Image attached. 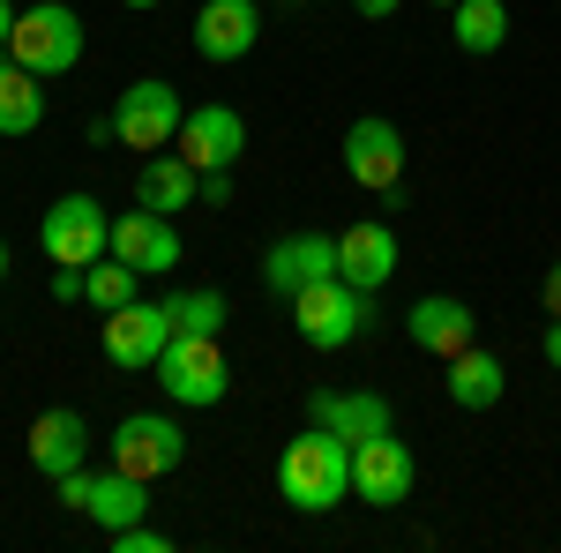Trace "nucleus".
I'll list each match as a JSON object with an SVG mask.
<instances>
[{
  "label": "nucleus",
  "mask_w": 561,
  "mask_h": 553,
  "mask_svg": "<svg viewBox=\"0 0 561 553\" xmlns=\"http://www.w3.org/2000/svg\"><path fill=\"white\" fill-rule=\"evenodd\" d=\"M352 8H359L367 23H389V15H397V0H352Z\"/></svg>",
  "instance_id": "nucleus-31"
},
{
  "label": "nucleus",
  "mask_w": 561,
  "mask_h": 553,
  "mask_svg": "<svg viewBox=\"0 0 561 553\" xmlns=\"http://www.w3.org/2000/svg\"><path fill=\"white\" fill-rule=\"evenodd\" d=\"M277 494H285L293 509H307V516L337 509V502L352 494V441H337L330 426L307 419V434L285 441V457H277Z\"/></svg>",
  "instance_id": "nucleus-1"
},
{
  "label": "nucleus",
  "mask_w": 561,
  "mask_h": 553,
  "mask_svg": "<svg viewBox=\"0 0 561 553\" xmlns=\"http://www.w3.org/2000/svg\"><path fill=\"white\" fill-rule=\"evenodd\" d=\"M45 128V76L23 60H0V135H38Z\"/></svg>",
  "instance_id": "nucleus-22"
},
{
  "label": "nucleus",
  "mask_w": 561,
  "mask_h": 553,
  "mask_svg": "<svg viewBox=\"0 0 561 553\" xmlns=\"http://www.w3.org/2000/svg\"><path fill=\"white\" fill-rule=\"evenodd\" d=\"M135 285H142V269H128L121 255H98L83 269V299L98 307V314H113V307H128L135 299Z\"/></svg>",
  "instance_id": "nucleus-24"
},
{
  "label": "nucleus",
  "mask_w": 561,
  "mask_h": 553,
  "mask_svg": "<svg viewBox=\"0 0 561 553\" xmlns=\"http://www.w3.org/2000/svg\"><path fill=\"white\" fill-rule=\"evenodd\" d=\"M158 389L173 396V404H187V412H210V404H225V389H232V367H225V352H217V337H195V330H173V344L158 352Z\"/></svg>",
  "instance_id": "nucleus-3"
},
{
  "label": "nucleus",
  "mask_w": 561,
  "mask_h": 553,
  "mask_svg": "<svg viewBox=\"0 0 561 553\" xmlns=\"http://www.w3.org/2000/svg\"><path fill=\"white\" fill-rule=\"evenodd\" d=\"M434 8H457V0H434Z\"/></svg>",
  "instance_id": "nucleus-35"
},
{
  "label": "nucleus",
  "mask_w": 561,
  "mask_h": 553,
  "mask_svg": "<svg viewBox=\"0 0 561 553\" xmlns=\"http://www.w3.org/2000/svg\"><path fill=\"white\" fill-rule=\"evenodd\" d=\"M345 172L367 187V195H397V180H404V135L389 128V120H352L345 128Z\"/></svg>",
  "instance_id": "nucleus-13"
},
{
  "label": "nucleus",
  "mask_w": 561,
  "mask_h": 553,
  "mask_svg": "<svg viewBox=\"0 0 561 553\" xmlns=\"http://www.w3.org/2000/svg\"><path fill=\"white\" fill-rule=\"evenodd\" d=\"M165 307H173V322H180V330H195V337H217V330H225V292H217V285L173 292Z\"/></svg>",
  "instance_id": "nucleus-25"
},
{
  "label": "nucleus",
  "mask_w": 561,
  "mask_h": 553,
  "mask_svg": "<svg viewBox=\"0 0 561 553\" xmlns=\"http://www.w3.org/2000/svg\"><path fill=\"white\" fill-rule=\"evenodd\" d=\"M53 299H83V269H76V262L53 269Z\"/></svg>",
  "instance_id": "nucleus-28"
},
{
  "label": "nucleus",
  "mask_w": 561,
  "mask_h": 553,
  "mask_svg": "<svg viewBox=\"0 0 561 553\" xmlns=\"http://www.w3.org/2000/svg\"><path fill=\"white\" fill-rule=\"evenodd\" d=\"M173 150L195 172H232V165H240V150H248V120H240L232 105H195V113L180 120Z\"/></svg>",
  "instance_id": "nucleus-11"
},
{
  "label": "nucleus",
  "mask_w": 561,
  "mask_h": 553,
  "mask_svg": "<svg viewBox=\"0 0 561 553\" xmlns=\"http://www.w3.org/2000/svg\"><path fill=\"white\" fill-rule=\"evenodd\" d=\"M195 195H203V172L187 165L180 150H150L142 172H135V203H142V210H158V217H180Z\"/></svg>",
  "instance_id": "nucleus-20"
},
{
  "label": "nucleus",
  "mask_w": 561,
  "mask_h": 553,
  "mask_svg": "<svg viewBox=\"0 0 561 553\" xmlns=\"http://www.w3.org/2000/svg\"><path fill=\"white\" fill-rule=\"evenodd\" d=\"M38 247L53 262H76V269H90L98 255H113V217L98 210L90 195H60L53 210H45L38 224Z\"/></svg>",
  "instance_id": "nucleus-8"
},
{
  "label": "nucleus",
  "mask_w": 561,
  "mask_h": 553,
  "mask_svg": "<svg viewBox=\"0 0 561 553\" xmlns=\"http://www.w3.org/2000/svg\"><path fill=\"white\" fill-rule=\"evenodd\" d=\"M105 539H113V553H173V539L150 531V523H121V531H105Z\"/></svg>",
  "instance_id": "nucleus-26"
},
{
  "label": "nucleus",
  "mask_w": 561,
  "mask_h": 553,
  "mask_svg": "<svg viewBox=\"0 0 561 553\" xmlns=\"http://www.w3.org/2000/svg\"><path fill=\"white\" fill-rule=\"evenodd\" d=\"M180 120H187V105H180L173 83H158V76H142V83L121 90V105H113V135L128 142L135 158H150V150H173Z\"/></svg>",
  "instance_id": "nucleus-6"
},
{
  "label": "nucleus",
  "mask_w": 561,
  "mask_h": 553,
  "mask_svg": "<svg viewBox=\"0 0 561 553\" xmlns=\"http://www.w3.org/2000/svg\"><path fill=\"white\" fill-rule=\"evenodd\" d=\"M539 352H547V367L561 375V314H547V344H539Z\"/></svg>",
  "instance_id": "nucleus-29"
},
{
  "label": "nucleus",
  "mask_w": 561,
  "mask_h": 553,
  "mask_svg": "<svg viewBox=\"0 0 561 553\" xmlns=\"http://www.w3.org/2000/svg\"><path fill=\"white\" fill-rule=\"evenodd\" d=\"M502 359L494 352H479V344H465L457 359H442V389H449V404H465V412H486V404H502Z\"/></svg>",
  "instance_id": "nucleus-21"
},
{
  "label": "nucleus",
  "mask_w": 561,
  "mask_h": 553,
  "mask_svg": "<svg viewBox=\"0 0 561 553\" xmlns=\"http://www.w3.org/2000/svg\"><path fill=\"white\" fill-rule=\"evenodd\" d=\"M0 285H8V247H0Z\"/></svg>",
  "instance_id": "nucleus-33"
},
{
  "label": "nucleus",
  "mask_w": 561,
  "mask_h": 553,
  "mask_svg": "<svg viewBox=\"0 0 561 553\" xmlns=\"http://www.w3.org/2000/svg\"><path fill=\"white\" fill-rule=\"evenodd\" d=\"M203 210H217V203H232V172H203V195H195Z\"/></svg>",
  "instance_id": "nucleus-27"
},
{
  "label": "nucleus",
  "mask_w": 561,
  "mask_h": 553,
  "mask_svg": "<svg viewBox=\"0 0 561 553\" xmlns=\"http://www.w3.org/2000/svg\"><path fill=\"white\" fill-rule=\"evenodd\" d=\"M367 299L375 292H359L345 277H322V285L293 292V322H300V337L314 344V352H345V344L367 330Z\"/></svg>",
  "instance_id": "nucleus-4"
},
{
  "label": "nucleus",
  "mask_w": 561,
  "mask_h": 553,
  "mask_svg": "<svg viewBox=\"0 0 561 553\" xmlns=\"http://www.w3.org/2000/svg\"><path fill=\"white\" fill-rule=\"evenodd\" d=\"M23 449H31V464L60 486V479L83 471V457H90V419L76 412V404H53V412L31 419V441H23Z\"/></svg>",
  "instance_id": "nucleus-14"
},
{
  "label": "nucleus",
  "mask_w": 561,
  "mask_h": 553,
  "mask_svg": "<svg viewBox=\"0 0 561 553\" xmlns=\"http://www.w3.org/2000/svg\"><path fill=\"white\" fill-rule=\"evenodd\" d=\"M337 277L345 285H359V292H382L389 277H397V232L389 224H352V232H337Z\"/></svg>",
  "instance_id": "nucleus-19"
},
{
  "label": "nucleus",
  "mask_w": 561,
  "mask_h": 553,
  "mask_svg": "<svg viewBox=\"0 0 561 553\" xmlns=\"http://www.w3.org/2000/svg\"><path fill=\"white\" fill-rule=\"evenodd\" d=\"M8 31H15V0H0V53H8Z\"/></svg>",
  "instance_id": "nucleus-32"
},
{
  "label": "nucleus",
  "mask_w": 561,
  "mask_h": 553,
  "mask_svg": "<svg viewBox=\"0 0 561 553\" xmlns=\"http://www.w3.org/2000/svg\"><path fill=\"white\" fill-rule=\"evenodd\" d=\"M121 8H158V0H121Z\"/></svg>",
  "instance_id": "nucleus-34"
},
{
  "label": "nucleus",
  "mask_w": 561,
  "mask_h": 553,
  "mask_svg": "<svg viewBox=\"0 0 561 553\" xmlns=\"http://www.w3.org/2000/svg\"><path fill=\"white\" fill-rule=\"evenodd\" d=\"M113 255L128 262V269H142V277H165V269H180V232L173 217L142 210L135 203L128 217H113Z\"/></svg>",
  "instance_id": "nucleus-15"
},
{
  "label": "nucleus",
  "mask_w": 561,
  "mask_h": 553,
  "mask_svg": "<svg viewBox=\"0 0 561 553\" xmlns=\"http://www.w3.org/2000/svg\"><path fill=\"white\" fill-rule=\"evenodd\" d=\"M539 299H547V314H561V262L547 269V285H539Z\"/></svg>",
  "instance_id": "nucleus-30"
},
{
  "label": "nucleus",
  "mask_w": 561,
  "mask_h": 553,
  "mask_svg": "<svg viewBox=\"0 0 561 553\" xmlns=\"http://www.w3.org/2000/svg\"><path fill=\"white\" fill-rule=\"evenodd\" d=\"M412 449L397 441V434H375V441H359L352 449V494L367 502V509H397V502H412Z\"/></svg>",
  "instance_id": "nucleus-10"
},
{
  "label": "nucleus",
  "mask_w": 561,
  "mask_h": 553,
  "mask_svg": "<svg viewBox=\"0 0 561 553\" xmlns=\"http://www.w3.org/2000/svg\"><path fill=\"white\" fill-rule=\"evenodd\" d=\"M307 419L314 426H330L337 441H375V434H389V404L375 396V389H314L307 396Z\"/></svg>",
  "instance_id": "nucleus-18"
},
{
  "label": "nucleus",
  "mask_w": 561,
  "mask_h": 553,
  "mask_svg": "<svg viewBox=\"0 0 561 553\" xmlns=\"http://www.w3.org/2000/svg\"><path fill=\"white\" fill-rule=\"evenodd\" d=\"M105 449H113V464H121V471L150 479V486H158L165 471L187 464V434H180L173 412H128V419L113 426V441H105Z\"/></svg>",
  "instance_id": "nucleus-7"
},
{
  "label": "nucleus",
  "mask_w": 561,
  "mask_h": 553,
  "mask_svg": "<svg viewBox=\"0 0 561 553\" xmlns=\"http://www.w3.org/2000/svg\"><path fill=\"white\" fill-rule=\"evenodd\" d=\"M322 277H337V232H293V240H277V247L262 255V285L277 299L307 292V285H322Z\"/></svg>",
  "instance_id": "nucleus-12"
},
{
  "label": "nucleus",
  "mask_w": 561,
  "mask_h": 553,
  "mask_svg": "<svg viewBox=\"0 0 561 553\" xmlns=\"http://www.w3.org/2000/svg\"><path fill=\"white\" fill-rule=\"evenodd\" d=\"M173 307L165 299H128V307H113L105 314V359L113 367H128V375H142V367H158V352L173 344Z\"/></svg>",
  "instance_id": "nucleus-9"
},
{
  "label": "nucleus",
  "mask_w": 561,
  "mask_h": 553,
  "mask_svg": "<svg viewBox=\"0 0 561 553\" xmlns=\"http://www.w3.org/2000/svg\"><path fill=\"white\" fill-rule=\"evenodd\" d=\"M262 38V8L255 0H203V15H195V53L203 60H248Z\"/></svg>",
  "instance_id": "nucleus-17"
},
{
  "label": "nucleus",
  "mask_w": 561,
  "mask_h": 553,
  "mask_svg": "<svg viewBox=\"0 0 561 553\" xmlns=\"http://www.w3.org/2000/svg\"><path fill=\"white\" fill-rule=\"evenodd\" d=\"M404 337L420 344V352H434V359H457L465 344H479V314L457 292H427L404 314Z\"/></svg>",
  "instance_id": "nucleus-16"
},
{
  "label": "nucleus",
  "mask_w": 561,
  "mask_h": 553,
  "mask_svg": "<svg viewBox=\"0 0 561 553\" xmlns=\"http://www.w3.org/2000/svg\"><path fill=\"white\" fill-rule=\"evenodd\" d=\"M8 60H23L31 76H76L83 68V15L68 0H38V8H15V31H8Z\"/></svg>",
  "instance_id": "nucleus-2"
},
{
  "label": "nucleus",
  "mask_w": 561,
  "mask_h": 553,
  "mask_svg": "<svg viewBox=\"0 0 561 553\" xmlns=\"http://www.w3.org/2000/svg\"><path fill=\"white\" fill-rule=\"evenodd\" d=\"M60 502L76 516H90L98 531H121V523H142V509H150V479H135V471H68L60 479Z\"/></svg>",
  "instance_id": "nucleus-5"
},
{
  "label": "nucleus",
  "mask_w": 561,
  "mask_h": 553,
  "mask_svg": "<svg viewBox=\"0 0 561 553\" xmlns=\"http://www.w3.org/2000/svg\"><path fill=\"white\" fill-rule=\"evenodd\" d=\"M449 38L465 45V53H502L510 8H502V0H457V8H449Z\"/></svg>",
  "instance_id": "nucleus-23"
}]
</instances>
